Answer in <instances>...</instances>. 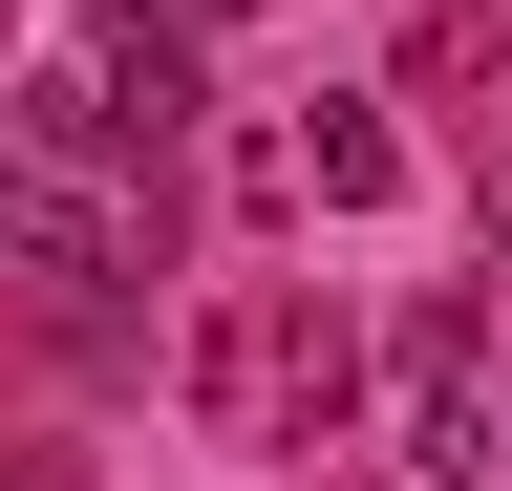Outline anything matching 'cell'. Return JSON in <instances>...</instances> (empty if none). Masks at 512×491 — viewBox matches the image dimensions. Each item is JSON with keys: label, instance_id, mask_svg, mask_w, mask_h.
<instances>
[{"label": "cell", "instance_id": "obj_5", "mask_svg": "<svg viewBox=\"0 0 512 491\" xmlns=\"http://www.w3.org/2000/svg\"><path fill=\"white\" fill-rule=\"evenodd\" d=\"M0 491H86V449H22V427H0Z\"/></svg>", "mask_w": 512, "mask_h": 491}, {"label": "cell", "instance_id": "obj_1", "mask_svg": "<svg viewBox=\"0 0 512 491\" xmlns=\"http://www.w3.org/2000/svg\"><path fill=\"white\" fill-rule=\"evenodd\" d=\"M214 107V65H192V0H107L86 43H64V86H43V150H128V171H171V129Z\"/></svg>", "mask_w": 512, "mask_h": 491}, {"label": "cell", "instance_id": "obj_3", "mask_svg": "<svg viewBox=\"0 0 512 491\" xmlns=\"http://www.w3.org/2000/svg\"><path fill=\"white\" fill-rule=\"evenodd\" d=\"M299 171H320V214H384V193H406V129H384V107H320Z\"/></svg>", "mask_w": 512, "mask_h": 491}, {"label": "cell", "instance_id": "obj_2", "mask_svg": "<svg viewBox=\"0 0 512 491\" xmlns=\"http://www.w3.org/2000/svg\"><path fill=\"white\" fill-rule=\"evenodd\" d=\"M384 385H406V470H427V491H470V470H491V321H470V299H427Z\"/></svg>", "mask_w": 512, "mask_h": 491}, {"label": "cell", "instance_id": "obj_6", "mask_svg": "<svg viewBox=\"0 0 512 491\" xmlns=\"http://www.w3.org/2000/svg\"><path fill=\"white\" fill-rule=\"evenodd\" d=\"M491 235H512V129H491Z\"/></svg>", "mask_w": 512, "mask_h": 491}, {"label": "cell", "instance_id": "obj_4", "mask_svg": "<svg viewBox=\"0 0 512 491\" xmlns=\"http://www.w3.org/2000/svg\"><path fill=\"white\" fill-rule=\"evenodd\" d=\"M406 65H427V86H491V65H512V0H448V22L406 43Z\"/></svg>", "mask_w": 512, "mask_h": 491}]
</instances>
